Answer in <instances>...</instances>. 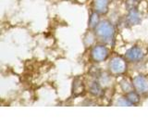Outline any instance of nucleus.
I'll list each match as a JSON object with an SVG mask.
<instances>
[{"instance_id":"ddd939ff","label":"nucleus","mask_w":148,"mask_h":139,"mask_svg":"<svg viewBox=\"0 0 148 139\" xmlns=\"http://www.w3.org/2000/svg\"><path fill=\"white\" fill-rule=\"evenodd\" d=\"M137 6H138V0H127L126 1V8L129 10L136 8Z\"/></svg>"},{"instance_id":"4468645a","label":"nucleus","mask_w":148,"mask_h":139,"mask_svg":"<svg viewBox=\"0 0 148 139\" xmlns=\"http://www.w3.org/2000/svg\"><path fill=\"white\" fill-rule=\"evenodd\" d=\"M118 105L119 106H132V104L127 97H121V98H119L118 100Z\"/></svg>"},{"instance_id":"f03ea898","label":"nucleus","mask_w":148,"mask_h":139,"mask_svg":"<svg viewBox=\"0 0 148 139\" xmlns=\"http://www.w3.org/2000/svg\"><path fill=\"white\" fill-rule=\"evenodd\" d=\"M109 70L115 75H119L127 71L126 60L120 57H115L110 60Z\"/></svg>"},{"instance_id":"9d476101","label":"nucleus","mask_w":148,"mask_h":139,"mask_svg":"<svg viewBox=\"0 0 148 139\" xmlns=\"http://www.w3.org/2000/svg\"><path fill=\"white\" fill-rule=\"evenodd\" d=\"M99 24V13L92 12L90 18H89V27L91 28H96L97 25Z\"/></svg>"},{"instance_id":"20e7f679","label":"nucleus","mask_w":148,"mask_h":139,"mask_svg":"<svg viewBox=\"0 0 148 139\" xmlns=\"http://www.w3.org/2000/svg\"><path fill=\"white\" fill-rule=\"evenodd\" d=\"M132 85L134 89L140 94H145L148 92V81L145 76L141 74L133 78Z\"/></svg>"},{"instance_id":"9b49d317","label":"nucleus","mask_w":148,"mask_h":139,"mask_svg":"<svg viewBox=\"0 0 148 139\" xmlns=\"http://www.w3.org/2000/svg\"><path fill=\"white\" fill-rule=\"evenodd\" d=\"M127 98L131 101V103L132 105L134 104H138L139 102H140V96H139V94H138V92H135V91H131V92H129L127 93Z\"/></svg>"},{"instance_id":"39448f33","label":"nucleus","mask_w":148,"mask_h":139,"mask_svg":"<svg viewBox=\"0 0 148 139\" xmlns=\"http://www.w3.org/2000/svg\"><path fill=\"white\" fill-rule=\"evenodd\" d=\"M125 58L131 62H138L145 58V53L143 52L141 47H138L135 45L127 50L126 54H125Z\"/></svg>"},{"instance_id":"7ed1b4c3","label":"nucleus","mask_w":148,"mask_h":139,"mask_svg":"<svg viewBox=\"0 0 148 139\" xmlns=\"http://www.w3.org/2000/svg\"><path fill=\"white\" fill-rule=\"evenodd\" d=\"M109 55L108 48L105 45H95L91 50V58L95 62H102L108 58Z\"/></svg>"},{"instance_id":"6e6552de","label":"nucleus","mask_w":148,"mask_h":139,"mask_svg":"<svg viewBox=\"0 0 148 139\" xmlns=\"http://www.w3.org/2000/svg\"><path fill=\"white\" fill-rule=\"evenodd\" d=\"M72 92L75 96H80L82 94L83 92H84V85H83L82 82L80 80V79H76V80H74Z\"/></svg>"},{"instance_id":"f8f14e48","label":"nucleus","mask_w":148,"mask_h":139,"mask_svg":"<svg viewBox=\"0 0 148 139\" xmlns=\"http://www.w3.org/2000/svg\"><path fill=\"white\" fill-rule=\"evenodd\" d=\"M120 85H121V88H122V90L124 92H126V93H129V92H131L132 91V83H129L128 80H123L121 83H120Z\"/></svg>"},{"instance_id":"423d86ee","label":"nucleus","mask_w":148,"mask_h":139,"mask_svg":"<svg viewBox=\"0 0 148 139\" xmlns=\"http://www.w3.org/2000/svg\"><path fill=\"white\" fill-rule=\"evenodd\" d=\"M95 11L99 14H106L108 11L109 0H92Z\"/></svg>"},{"instance_id":"f257e3e1","label":"nucleus","mask_w":148,"mask_h":139,"mask_svg":"<svg viewBox=\"0 0 148 139\" xmlns=\"http://www.w3.org/2000/svg\"><path fill=\"white\" fill-rule=\"evenodd\" d=\"M95 34L104 43L112 44L115 38V28L108 21H101L96 27Z\"/></svg>"},{"instance_id":"1a4fd4ad","label":"nucleus","mask_w":148,"mask_h":139,"mask_svg":"<svg viewBox=\"0 0 148 139\" xmlns=\"http://www.w3.org/2000/svg\"><path fill=\"white\" fill-rule=\"evenodd\" d=\"M90 93L95 96H98L102 94V88L98 82L92 83V85H90Z\"/></svg>"},{"instance_id":"0eeeda50","label":"nucleus","mask_w":148,"mask_h":139,"mask_svg":"<svg viewBox=\"0 0 148 139\" xmlns=\"http://www.w3.org/2000/svg\"><path fill=\"white\" fill-rule=\"evenodd\" d=\"M142 19H141V15L139 11L136 8H133L129 10L128 16H127V21L130 23L131 25H137L141 22Z\"/></svg>"}]
</instances>
